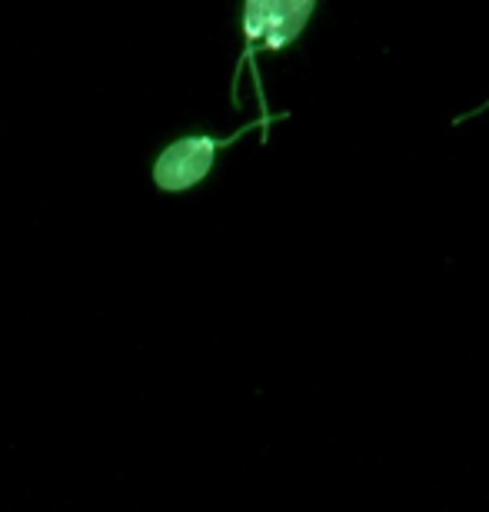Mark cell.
I'll return each instance as SVG.
<instances>
[{
    "label": "cell",
    "mask_w": 489,
    "mask_h": 512,
    "mask_svg": "<svg viewBox=\"0 0 489 512\" xmlns=\"http://www.w3.org/2000/svg\"><path fill=\"white\" fill-rule=\"evenodd\" d=\"M273 120H283V117H273ZM273 120L247 124L243 130L230 133V137H203V133H197V137L173 140L154 163V183L167 193H180V190L197 187V183L213 170V160H217L220 150H227L230 143H237L243 133H250V130H270Z\"/></svg>",
    "instance_id": "obj_1"
},
{
    "label": "cell",
    "mask_w": 489,
    "mask_h": 512,
    "mask_svg": "<svg viewBox=\"0 0 489 512\" xmlns=\"http://www.w3.org/2000/svg\"><path fill=\"white\" fill-rule=\"evenodd\" d=\"M313 10H317L313 0H250L243 7V37H247V47H243L240 67L250 64L257 47L283 50L287 44H293L300 37V30L307 27Z\"/></svg>",
    "instance_id": "obj_2"
}]
</instances>
